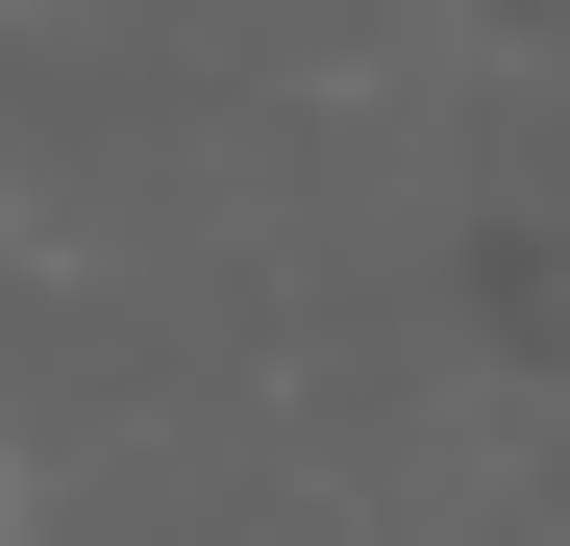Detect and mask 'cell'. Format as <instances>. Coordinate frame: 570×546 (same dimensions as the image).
<instances>
[{
	"label": "cell",
	"mask_w": 570,
	"mask_h": 546,
	"mask_svg": "<svg viewBox=\"0 0 570 546\" xmlns=\"http://www.w3.org/2000/svg\"><path fill=\"white\" fill-rule=\"evenodd\" d=\"M0 546H26V472H0Z\"/></svg>",
	"instance_id": "6da1fadb"
}]
</instances>
